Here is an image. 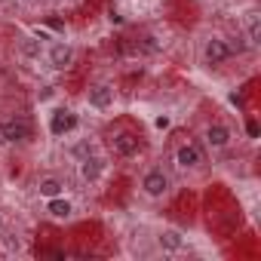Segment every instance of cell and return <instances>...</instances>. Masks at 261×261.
Returning a JSON list of instances; mask_svg holds the SVG:
<instances>
[{
  "label": "cell",
  "instance_id": "cell-3",
  "mask_svg": "<svg viewBox=\"0 0 261 261\" xmlns=\"http://www.w3.org/2000/svg\"><path fill=\"white\" fill-rule=\"evenodd\" d=\"M28 136H31L28 123H22V120H16V117L0 120V142H4V145H19V142H25Z\"/></svg>",
  "mask_w": 261,
  "mask_h": 261
},
{
  "label": "cell",
  "instance_id": "cell-2",
  "mask_svg": "<svg viewBox=\"0 0 261 261\" xmlns=\"http://www.w3.org/2000/svg\"><path fill=\"white\" fill-rule=\"evenodd\" d=\"M230 56H233V46H230L224 37H209L206 46H203V59H206V65H224Z\"/></svg>",
  "mask_w": 261,
  "mask_h": 261
},
{
  "label": "cell",
  "instance_id": "cell-9",
  "mask_svg": "<svg viewBox=\"0 0 261 261\" xmlns=\"http://www.w3.org/2000/svg\"><path fill=\"white\" fill-rule=\"evenodd\" d=\"M46 212H49V218H56V221H68V218L74 215V203L59 194V197H49V200H46Z\"/></svg>",
  "mask_w": 261,
  "mask_h": 261
},
{
  "label": "cell",
  "instance_id": "cell-12",
  "mask_svg": "<svg viewBox=\"0 0 261 261\" xmlns=\"http://www.w3.org/2000/svg\"><path fill=\"white\" fill-rule=\"evenodd\" d=\"M157 243H160V249H166V252H178V249L185 246V237H181L178 230H163V233L157 237Z\"/></svg>",
  "mask_w": 261,
  "mask_h": 261
},
{
  "label": "cell",
  "instance_id": "cell-16",
  "mask_svg": "<svg viewBox=\"0 0 261 261\" xmlns=\"http://www.w3.org/2000/svg\"><path fill=\"white\" fill-rule=\"evenodd\" d=\"M0 227H4V218H0Z\"/></svg>",
  "mask_w": 261,
  "mask_h": 261
},
{
  "label": "cell",
  "instance_id": "cell-1",
  "mask_svg": "<svg viewBox=\"0 0 261 261\" xmlns=\"http://www.w3.org/2000/svg\"><path fill=\"white\" fill-rule=\"evenodd\" d=\"M169 188H172V178H169V172H163L160 166H154V169H148V172L142 175V191H145V197H151V200L166 197Z\"/></svg>",
  "mask_w": 261,
  "mask_h": 261
},
{
  "label": "cell",
  "instance_id": "cell-14",
  "mask_svg": "<svg viewBox=\"0 0 261 261\" xmlns=\"http://www.w3.org/2000/svg\"><path fill=\"white\" fill-rule=\"evenodd\" d=\"M22 53H25L28 59H40V53H43V40H37V37H25V40H22Z\"/></svg>",
  "mask_w": 261,
  "mask_h": 261
},
{
  "label": "cell",
  "instance_id": "cell-10",
  "mask_svg": "<svg viewBox=\"0 0 261 261\" xmlns=\"http://www.w3.org/2000/svg\"><path fill=\"white\" fill-rule=\"evenodd\" d=\"M74 126H77V117H74L71 111H56V114H53V120H49L53 136H65V133H71Z\"/></svg>",
  "mask_w": 261,
  "mask_h": 261
},
{
  "label": "cell",
  "instance_id": "cell-6",
  "mask_svg": "<svg viewBox=\"0 0 261 261\" xmlns=\"http://www.w3.org/2000/svg\"><path fill=\"white\" fill-rule=\"evenodd\" d=\"M111 151H114L117 157H136V154H139V139L123 129V133H117V136L111 139Z\"/></svg>",
  "mask_w": 261,
  "mask_h": 261
},
{
  "label": "cell",
  "instance_id": "cell-7",
  "mask_svg": "<svg viewBox=\"0 0 261 261\" xmlns=\"http://www.w3.org/2000/svg\"><path fill=\"white\" fill-rule=\"evenodd\" d=\"M230 139H233V133H230L224 123H209V126H206V145H209V148L221 151V148L230 145Z\"/></svg>",
  "mask_w": 261,
  "mask_h": 261
},
{
  "label": "cell",
  "instance_id": "cell-8",
  "mask_svg": "<svg viewBox=\"0 0 261 261\" xmlns=\"http://www.w3.org/2000/svg\"><path fill=\"white\" fill-rule=\"evenodd\" d=\"M86 98H89V105H92V108L105 111V108H111V105H114V86H108V83H95V86H89Z\"/></svg>",
  "mask_w": 261,
  "mask_h": 261
},
{
  "label": "cell",
  "instance_id": "cell-11",
  "mask_svg": "<svg viewBox=\"0 0 261 261\" xmlns=\"http://www.w3.org/2000/svg\"><path fill=\"white\" fill-rule=\"evenodd\" d=\"M37 194L40 197H59V194H65V181L62 178H56V175H43L40 181H37Z\"/></svg>",
  "mask_w": 261,
  "mask_h": 261
},
{
  "label": "cell",
  "instance_id": "cell-13",
  "mask_svg": "<svg viewBox=\"0 0 261 261\" xmlns=\"http://www.w3.org/2000/svg\"><path fill=\"white\" fill-rule=\"evenodd\" d=\"M80 175H83V181H95L101 175V160L98 157H86L80 163Z\"/></svg>",
  "mask_w": 261,
  "mask_h": 261
},
{
  "label": "cell",
  "instance_id": "cell-4",
  "mask_svg": "<svg viewBox=\"0 0 261 261\" xmlns=\"http://www.w3.org/2000/svg\"><path fill=\"white\" fill-rule=\"evenodd\" d=\"M46 59H49V65H53L56 71H65V68H71V62H74V46L65 43V40H56V43L49 46Z\"/></svg>",
  "mask_w": 261,
  "mask_h": 261
},
{
  "label": "cell",
  "instance_id": "cell-5",
  "mask_svg": "<svg viewBox=\"0 0 261 261\" xmlns=\"http://www.w3.org/2000/svg\"><path fill=\"white\" fill-rule=\"evenodd\" d=\"M200 163H203V151H200L194 142L178 145V151H175V166H178V169H197Z\"/></svg>",
  "mask_w": 261,
  "mask_h": 261
},
{
  "label": "cell",
  "instance_id": "cell-15",
  "mask_svg": "<svg viewBox=\"0 0 261 261\" xmlns=\"http://www.w3.org/2000/svg\"><path fill=\"white\" fill-rule=\"evenodd\" d=\"M258 40H261V22H258V16H252L249 19V43L258 46Z\"/></svg>",
  "mask_w": 261,
  "mask_h": 261
}]
</instances>
